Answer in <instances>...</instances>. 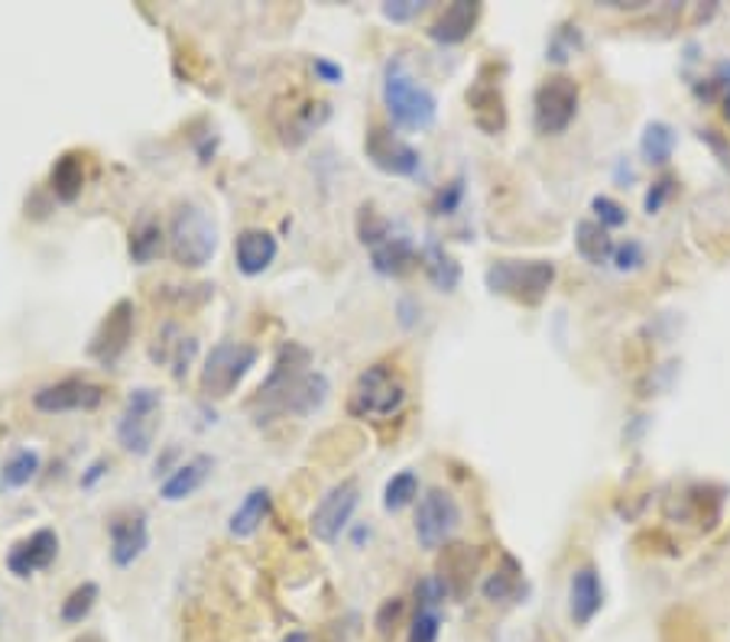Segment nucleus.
Here are the masks:
<instances>
[{"mask_svg": "<svg viewBox=\"0 0 730 642\" xmlns=\"http://www.w3.org/2000/svg\"><path fill=\"white\" fill-rule=\"evenodd\" d=\"M211 471H215V457L195 454V457H189L186 464H179V467L159 484V496H162L166 503H182V500H189V496H195V493L205 487V481L211 477Z\"/></svg>", "mask_w": 730, "mask_h": 642, "instance_id": "obj_22", "label": "nucleus"}, {"mask_svg": "<svg viewBox=\"0 0 730 642\" xmlns=\"http://www.w3.org/2000/svg\"><path fill=\"white\" fill-rule=\"evenodd\" d=\"M195 354H198V340H195L193 335H186V332H182L179 325H172V322L159 328L154 347H150V357H154L156 364L169 367L176 379H182L189 374Z\"/></svg>", "mask_w": 730, "mask_h": 642, "instance_id": "obj_19", "label": "nucleus"}, {"mask_svg": "<svg viewBox=\"0 0 730 642\" xmlns=\"http://www.w3.org/2000/svg\"><path fill=\"white\" fill-rule=\"evenodd\" d=\"M162 247H166V230L154 218H144L140 225L130 230V240H127L130 264L150 266L162 254Z\"/></svg>", "mask_w": 730, "mask_h": 642, "instance_id": "obj_29", "label": "nucleus"}, {"mask_svg": "<svg viewBox=\"0 0 730 642\" xmlns=\"http://www.w3.org/2000/svg\"><path fill=\"white\" fill-rule=\"evenodd\" d=\"M59 559V532L42 526L30 532L27 539H20L10 552H7V571L20 581L33 577L37 571H46Z\"/></svg>", "mask_w": 730, "mask_h": 642, "instance_id": "obj_16", "label": "nucleus"}, {"mask_svg": "<svg viewBox=\"0 0 730 642\" xmlns=\"http://www.w3.org/2000/svg\"><path fill=\"white\" fill-rule=\"evenodd\" d=\"M523 587V567L513 555H503V565L481 584V594L491 601V604H503V601H513Z\"/></svg>", "mask_w": 730, "mask_h": 642, "instance_id": "obj_30", "label": "nucleus"}, {"mask_svg": "<svg viewBox=\"0 0 730 642\" xmlns=\"http://www.w3.org/2000/svg\"><path fill=\"white\" fill-rule=\"evenodd\" d=\"M464 201V176H455L445 189H438L435 201H432V211L435 215H455Z\"/></svg>", "mask_w": 730, "mask_h": 642, "instance_id": "obj_40", "label": "nucleus"}, {"mask_svg": "<svg viewBox=\"0 0 730 642\" xmlns=\"http://www.w3.org/2000/svg\"><path fill=\"white\" fill-rule=\"evenodd\" d=\"M364 152L374 169L396 179H416L423 172V156L413 144H406L399 134H393L384 124H374L364 137Z\"/></svg>", "mask_w": 730, "mask_h": 642, "instance_id": "obj_11", "label": "nucleus"}, {"mask_svg": "<svg viewBox=\"0 0 730 642\" xmlns=\"http://www.w3.org/2000/svg\"><path fill=\"white\" fill-rule=\"evenodd\" d=\"M269 506H273V496H269L267 487H254V491L240 500V506L231 513L228 532H231L234 539H250V535H257L260 526L267 523Z\"/></svg>", "mask_w": 730, "mask_h": 642, "instance_id": "obj_27", "label": "nucleus"}, {"mask_svg": "<svg viewBox=\"0 0 730 642\" xmlns=\"http://www.w3.org/2000/svg\"><path fill=\"white\" fill-rule=\"evenodd\" d=\"M445 601H448V591H445V584L438 581V574L423 577V581L416 584V610H438Z\"/></svg>", "mask_w": 730, "mask_h": 642, "instance_id": "obj_39", "label": "nucleus"}, {"mask_svg": "<svg viewBox=\"0 0 730 642\" xmlns=\"http://www.w3.org/2000/svg\"><path fill=\"white\" fill-rule=\"evenodd\" d=\"M328 117H332V108H328L325 101H299V105H289L286 120H276L279 140H283L286 147H303L318 127H325Z\"/></svg>", "mask_w": 730, "mask_h": 642, "instance_id": "obj_21", "label": "nucleus"}, {"mask_svg": "<svg viewBox=\"0 0 730 642\" xmlns=\"http://www.w3.org/2000/svg\"><path fill=\"white\" fill-rule=\"evenodd\" d=\"M420 500V474L416 471H399L386 481L384 487V510L386 513H399L410 503Z\"/></svg>", "mask_w": 730, "mask_h": 642, "instance_id": "obj_34", "label": "nucleus"}, {"mask_svg": "<svg viewBox=\"0 0 730 642\" xmlns=\"http://www.w3.org/2000/svg\"><path fill=\"white\" fill-rule=\"evenodd\" d=\"M438 636H442V616H438V610H416L406 642H438Z\"/></svg>", "mask_w": 730, "mask_h": 642, "instance_id": "obj_37", "label": "nucleus"}, {"mask_svg": "<svg viewBox=\"0 0 730 642\" xmlns=\"http://www.w3.org/2000/svg\"><path fill=\"white\" fill-rule=\"evenodd\" d=\"M371 266H374V273L396 279V276H406L410 269L420 266V250H416V244L410 237L389 234L384 244H377L371 250Z\"/></svg>", "mask_w": 730, "mask_h": 642, "instance_id": "obj_23", "label": "nucleus"}, {"mask_svg": "<svg viewBox=\"0 0 730 642\" xmlns=\"http://www.w3.org/2000/svg\"><path fill=\"white\" fill-rule=\"evenodd\" d=\"M420 266H423L428 283L438 293H455L458 283H462V264L442 244H435V240H428L423 250H420Z\"/></svg>", "mask_w": 730, "mask_h": 642, "instance_id": "obj_26", "label": "nucleus"}, {"mask_svg": "<svg viewBox=\"0 0 730 642\" xmlns=\"http://www.w3.org/2000/svg\"><path fill=\"white\" fill-rule=\"evenodd\" d=\"M643 264H647V250H643L640 240H623V244H616L614 266L620 273H633V269H640Z\"/></svg>", "mask_w": 730, "mask_h": 642, "instance_id": "obj_43", "label": "nucleus"}, {"mask_svg": "<svg viewBox=\"0 0 730 642\" xmlns=\"http://www.w3.org/2000/svg\"><path fill=\"white\" fill-rule=\"evenodd\" d=\"M49 189H52V195H56L62 205H72V201L81 198V191H85V159H81V152H62V156L52 162V169H49Z\"/></svg>", "mask_w": 730, "mask_h": 642, "instance_id": "obj_25", "label": "nucleus"}, {"mask_svg": "<svg viewBox=\"0 0 730 642\" xmlns=\"http://www.w3.org/2000/svg\"><path fill=\"white\" fill-rule=\"evenodd\" d=\"M312 72H315L318 81H325V85H342V81H345V69H342L338 62H332V59H322V56L312 59Z\"/></svg>", "mask_w": 730, "mask_h": 642, "instance_id": "obj_44", "label": "nucleus"}, {"mask_svg": "<svg viewBox=\"0 0 730 642\" xmlns=\"http://www.w3.org/2000/svg\"><path fill=\"white\" fill-rule=\"evenodd\" d=\"M669 195H672V179H659V182H653V189L647 191V215H655V211L665 205Z\"/></svg>", "mask_w": 730, "mask_h": 642, "instance_id": "obj_45", "label": "nucleus"}, {"mask_svg": "<svg viewBox=\"0 0 730 642\" xmlns=\"http://www.w3.org/2000/svg\"><path fill=\"white\" fill-rule=\"evenodd\" d=\"M474 567H477V555H474L467 545H448V549H445V562H442L438 581L445 584L448 597H464Z\"/></svg>", "mask_w": 730, "mask_h": 642, "instance_id": "obj_28", "label": "nucleus"}, {"mask_svg": "<svg viewBox=\"0 0 730 642\" xmlns=\"http://www.w3.org/2000/svg\"><path fill=\"white\" fill-rule=\"evenodd\" d=\"M425 10V0H386L381 3V13H384L389 23H410L416 20Z\"/></svg>", "mask_w": 730, "mask_h": 642, "instance_id": "obj_42", "label": "nucleus"}, {"mask_svg": "<svg viewBox=\"0 0 730 642\" xmlns=\"http://www.w3.org/2000/svg\"><path fill=\"white\" fill-rule=\"evenodd\" d=\"M458 526H462V506L445 487H432L420 496L413 530H416V539L423 549H428V552L442 549L458 532Z\"/></svg>", "mask_w": 730, "mask_h": 642, "instance_id": "obj_9", "label": "nucleus"}, {"mask_svg": "<svg viewBox=\"0 0 730 642\" xmlns=\"http://www.w3.org/2000/svg\"><path fill=\"white\" fill-rule=\"evenodd\" d=\"M403 610H406V601H403V597H386L381 610H377V616H374V630H377L381 636H389V633L399 626Z\"/></svg>", "mask_w": 730, "mask_h": 642, "instance_id": "obj_41", "label": "nucleus"}, {"mask_svg": "<svg viewBox=\"0 0 730 642\" xmlns=\"http://www.w3.org/2000/svg\"><path fill=\"white\" fill-rule=\"evenodd\" d=\"M581 30H578L575 23H562L555 33H552V39H549V62H555V66H565L572 56H575L578 49H581Z\"/></svg>", "mask_w": 730, "mask_h": 642, "instance_id": "obj_35", "label": "nucleus"}, {"mask_svg": "<svg viewBox=\"0 0 730 642\" xmlns=\"http://www.w3.org/2000/svg\"><path fill=\"white\" fill-rule=\"evenodd\" d=\"M403 403H406L403 377L389 364H374L354 379V386L347 393V416L389 418L403 409Z\"/></svg>", "mask_w": 730, "mask_h": 642, "instance_id": "obj_5", "label": "nucleus"}, {"mask_svg": "<svg viewBox=\"0 0 730 642\" xmlns=\"http://www.w3.org/2000/svg\"><path fill=\"white\" fill-rule=\"evenodd\" d=\"M575 250L584 264L604 266L614 264V237L608 227H601L594 218H581L575 225Z\"/></svg>", "mask_w": 730, "mask_h": 642, "instance_id": "obj_24", "label": "nucleus"}, {"mask_svg": "<svg viewBox=\"0 0 730 642\" xmlns=\"http://www.w3.org/2000/svg\"><path fill=\"white\" fill-rule=\"evenodd\" d=\"M481 3H474V0H455V3H448L432 23H428V30H425V37L432 39V42H438V46H458L464 39L474 33V27H477V20H481Z\"/></svg>", "mask_w": 730, "mask_h": 642, "instance_id": "obj_18", "label": "nucleus"}, {"mask_svg": "<svg viewBox=\"0 0 730 642\" xmlns=\"http://www.w3.org/2000/svg\"><path fill=\"white\" fill-rule=\"evenodd\" d=\"M130 338H134V303L117 299L108 308V315L101 318L98 332L88 340V357L105 364V367H115L124 357V350L130 347Z\"/></svg>", "mask_w": 730, "mask_h": 642, "instance_id": "obj_14", "label": "nucleus"}, {"mask_svg": "<svg viewBox=\"0 0 730 642\" xmlns=\"http://www.w3.org/2000/svg\"><path fill=\"white\" fill-rule=\"evenodd\" d=\"M484 286L510 303L536 308L555 286L552 260H494L484 273Z\"/></svg>", "mask_w": 730, "mask_h": 642, "instance_id": "obj_4", "label": "nucleus"}, {"mask_svg": "<svg viewBox=\"0 0 730 642\" xmlns=\"http://www.w3.org/2000/svg\"><path fill=\"white\" fill-rule=\"evenodd\" d=\"M381 95H384V108L389 113V120L399 130L420 134V130H428L438 117V98L425 88L420 78L413 76V69L403 56L386 59Z\"/></svg>", "mask_w": 730, "mask_h": 642, "instance_id": "obj_2", "label": "nucleus"}, {"mask_svg": "<svg viewBox=\"0 0 730 642\" xmlns=\"http://www.w3.org/2000/svg\"><path fill=\"white\" fill-rule=\"evenodd\" d=\"M98 597H101V587L95 584V581H85V584H78L76 591L62 601L59 606V620L66 623V626H81L88 616H91V610L98 604Z\"/></svg>", "mask_w": 730, "mask_h": 642, "instance_id": "obj_33", "label": "nucleus"}, {"mask_svg": "<svg viewBox=\"0 0 730 642\" xmlns=\"http://www.w3.org/2000/svg\"><path fill=\"white\" fill-rule=\"evenodd\" d=\"M332 396V383L322 371H312V354L303 344L289 340L276 350L273 371L250 399V413L257 422L276 416L308 418L315 416Z\"/></svg>", "mask_w": 730, "mask_h": 642, "instance_id": "obj_1", "label": "nucleus"}, {"mask_svg": "<svg viewBox=\"0 0 730 642\" xmlns=\"http://www.w3.org/2000/svg\"><path fill=\"white\" fill-rule=\"evenodd\" d=\"M111 562L115 567H134L150 549V520L144 510H120L108 523Z\"/></svg>", "mask_w": 730, "mask_h": 642, "instance_id": "obj_15", "label": "nucleus"}, {"mask_svg": "<svg viewBox=\"0 0 730 642\" xmlns=\"http://www.w3.org/2000/svg\"><path fill=\"white\" fill-rule=\"evenodd\" d=\"M497 69H503V66H497V62H484V66L477 69V78L471 81L467 95H464L474 127H477L481 134H487V137H500V134L506 130V120H510Z\"/></svg>", "mask_w": 730, "mask_h": 642, "instance_id": "obj_10", "label": "nucleus"}, {"mask_svg": "<svg viewBox=\"0 0 730 642\" xmlns=\"http://www.w3.org/2000/svg\"><path fill=\"white\" fill-rule=\"evenodd\" d=\"M604 606V587L594 565H581L569 581V613L575 626H588Z\"/></svg>", "mask_w": 730, "mask_h": 642, "instance_id": "obj_20", "label": "nucleus"}, {"mask_svg": "<svg viewBox=\"0 0 730 642\" xmlns=\"http://www.w3.org/2000/svg\"><path fill=\"white\" fill-rule=\"evenodd\" d=\"M357 234H361V244L374 250L377 244H384L386 237L393 234V227H389L384 215H377V208L364 205L361 215H357Z\"/></svg>", "mask_w": 730, "mask_h": 642, "instance_id": "obj_36", "label": "nucleus"}, {"mask_svg": "<svg viewBox=\"0 0 730 642\" xmlns=\"http://www.w3.org/2000/svg\"><path fill=\"white\" fill-rule=\"evenodd\" d=\"M283 642H312L306 636V633H299V630H296V633H286V636H283Z\"/></svg>", "mask_w": 730, "mask_h": 642, "instance_id": "obj_48", "label": "nucleus"}, {"mask_svg": "<svg viewBox=\"0 0 730 642\" xmlns=\"http://www.w3.org/2000/svg\"><path fill=\"white\" fill-rule=\"evenodd\" d=\"M714 85H730V59L724 62H718V69H714V78H711Z\"/></svg>", "mask_w": 730, "mask_h": 642, "instance_id": "obj_47", "label": "nucleus"}, {"mask_svg": "<svg viewBox=\"0 0 730 642\" xmlns=\"http://www.w3.org/2000/svg\"><path fill=\"white\" fill-rule=\"evenodd\" d=\"M42 467V457L33 448H20L3 461V471H0V487L3 491H20L27 484H33Z\"/></svg>", "mask_w": 730, "mask_h": 642, "instance_id": "obj_32", "label": "nucleus"}, {"mask_svg": "<svg viewBox=\"0 0 730 642\" xmlns=\"http://www.w3.org/2000/svg\"><path fill=\"white\" fill-rule=\"evenodd\" d=\"M578 81L569 76L545 78L533 95V124L542 137H559L578 117Z\"/></svg>", "mask_w": 730, "mask_h": 642, "instance_id": "obj_8", "label": "nucleus"}, {"mask_svg": "<svg viewBox=\"0 0 730 642\" xmlns=\"http://www.w3.org/2000/svg\"><path fill=\"white\" fill-rule=\"evenodd\" d=\"M260 350L247 340H221L208 350L205 367H201V393L208 399H228L234 389L247 379V374L257 367Z\"/></svg>", "mask_w": 730, "mask_h": 642, "instance_id": "obj_7", "label": "nucleus"}, {"mask_svg": "<svg viewBox=\"0 0 730 642\" xmlns=\"http://www.w3.org/2000/svg\"><path fill=\"white\" fill-rule=\"evenodd\" d=\"M724 117L730 120V91H728V98H724Z\"/></svg>", "mask_w": 730, "mask_h": 642, "instance_id": "obj_49", "label": "nucleus"}, {"mask_svg": "<svg viewBox=\"0 0 730 642\" xmlns=\"http://www.w3.org/2000/svg\"><path fill=\"white\" fill-rule=\"evenodd\" d=\"M105 474H108V461H95V464L88 467V474L81 477V487H85V491H88V487H95V484H98Z\"/></svg>", "mask_w": 730, "mask_h": 642, "instance_id": "obj_46", "label": "nucleus"}, {"mask_svg": "<svg viewBox=\"0 0 730 642\" xmlns=\"http://www.w3.org/2000/svg\"><path fill=\"white\" fill-rule=\"evenodd\" d=\"M357 503H361V484H357L354 477H347L342 484H335L332 491L318 500V506L312 510V516H308V532H312L318 542H325V545L338 542L342 532H345L347 526H351V520H354Z\"/></svg>", "mask_w": 730, "mask_h": 642, "instance_id": "obj_12", "label": "nucleus"}, {"mask_svg": "<svg viewBox=\"0 0 730 642\" xmlns=\"http://www.w3.org/2000/svg\"><path fill=\"white\" fill-rule=\"evenodd\" d=\"M159 422H162V393L154 386H137L127 396L124 413L117 418V445L134 457H147L154 452Z\"/></svg>", "mask_w": 730, "mask_h": 642, "instance_id": "obj_6", "label": "nucleus"}, {"mask_svg": "<svg viewBox=\"0 0 730 642\" xmlns=\"http://www.w3.org/2000/svg\"><path fill=\"white\" fill-rule=\"evenodd\" d=\"M675 144H679V137H675V130L665 120H650L643 137H640V156L650 166H665L672 159V152H675Z\"/></svg>", "mask_w": 730, "mask_h": 642, "instance_id": "obj_31", "label": "nucleus"}, {"mask_svg": "<svg viewBox=\"0 0 730 642\" xmlns=\"http://www.w3.org/2000/svg\"><path fill=\"white\" fill-rule=\"evenodd\" d=\"M279 254V240L264 227H247L234 240V264L244 276H264Z\"/></svg>", "mask_w": 730, "mask_h": 642, "instance_id": "obj_17", "label": "nucleus"}, {"mask_svg": "<svg viewBox=\"0 0 730 642\" xmlns=\"http://www.w3.org/2000/svg\"><path fill=\"white\" fill-rule=\"evenodd\" d=\"M591 211L598 215V225L608 227V230L627 225V211H623V205L614 201V198H608V195H594V198H591Z\"/></svg>", "mask_w": 730, "mask_h": 642, "instance_id": "obj_38", "label": "nucleus"}, {"mask_svg": "<svg viewBox=\"0 0 730 642\" xmlns=\"http://www.w3.org/2000/svg\"><path fill=\"white\" fill-rule=\"evenodd\" d=\"M105 403V389L91 379L81 377H66L49 383V386H39L33 393V406L39 413H49V416H59V413H91Z\"/></svg>", "mask_w": 730, "mask_h": 642, "instance_id": "obj_13", "label": "nucleus"}, {"mask_svg": "<svg viewBox=\"0 0 730 642\" xmlns=\"http://www.w3.org/2000/svg\"><path fill=\"white\" fill-rule=\"evenodd\" d=\"M166 244L169 257L182 269H201L218 254V225L198 201H182L169 218Z\"/></svg>", "mask_w": 730, "mask_h": 642, "instance_id": "obj_3", "label": "nucleus"}]
</instances>
